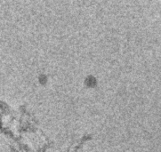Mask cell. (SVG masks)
<instances>
[{
    "mask_svg": "<svg viewBox=\"0 0 161 152\" xmlns=\"http://www.w3.org/2000/svg\"><path fill=\"white\" fill-rule=\"evenodd\" d=\"M85 84L88 88H94L97 85V79L93 77V76H88V77L85 79Z\"/></svg>",
    "mask_w": 161,
    "mask_h": 152,
    "instance_id": "6da1fadb",
    "label": "cell"
},
{
    "mask_svg": "<svg viewBox=\"0 0 161 152\" xmlns=\"http://www.w3.org/2000/svg\"><path fill=\"white\" fill-rule=\"evenodd\" d=\"M39 81L40 84L45 85V84H46V83H47V81H48V79H47V77H46L45 75L41 74V75L39 76Z\"/></svg>",
    "mask_w": 161,
    "mask_h": 152,
    "instance_id": "7a4b0ae2",
    "label": "cell"
}]
</instances>
